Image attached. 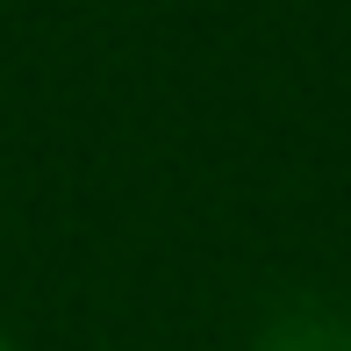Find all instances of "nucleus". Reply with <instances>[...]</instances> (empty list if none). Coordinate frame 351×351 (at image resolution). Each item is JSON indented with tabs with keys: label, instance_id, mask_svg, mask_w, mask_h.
<instances>
[{
	"label": "nucleus",
	"instance_id": "obj_1",
	"mask_svg": "<svg viewBox=\"0 0 351 351\" xmlns=\"http://www.w3.org/2000/svg\"><path fill=\"white\" fill-rule=\"evenodd\" d=\"M0 351H8V337H0Z\"/></svg>",
	"mask_w": 351,
	"mask_h": 351
}]
</instances>
